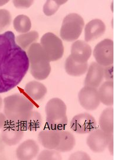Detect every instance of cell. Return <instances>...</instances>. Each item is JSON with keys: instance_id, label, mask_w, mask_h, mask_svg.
<instances>
[{"instance_id": "cell-32", "label": "cell", "mask_w": 114, "mask_h": 160, "mask_svg": "<svg viewBox=\"0 0 114 160\" xmlns=\"http://www.w3.org/2000/svg\"><path fill=\"white\" fill-rule=\"evenodd\" d=\"M9 2V1H6V0H1L0 1V7L3 6L4 5L6 4L7 3H8Z\"/></svg>"}, {"instance_id": "cell-10", "label": "cell", "mask_w": 114, "mask_h": 160, "mask_svg": "<svg viewBox=\"0 0 114 160\" xmlns=\"http://www.w3.org/2000/svg\"><path fill=\"white\" fill-rule=\"evenodd\" d=\"M81 107L87 111H95L100 105L98 90L95 88L85 86L78 94Z\"/></svg>"}, {"instance_id": "cell-8", "label": "cell", "mask_w": 114, "mask_h": 160, "mask_svg": "<svg viewBox=\"0 0 114 160\" xmlns=\"http://www.w3.org/2000/svg\"><path fill=\"white\" fill-rule=\"evenodd\" d=\"M113 139V135L106 133L101 129H95L87 136V143L93 152L101 153L105 150Z\"/></svg>"}, {"instance_id": "cell-22", "label": "cell", "mask_w": 114, "mask_h": 160, "mask_svg": "<svg viewBox=\"0 0 114 160\" xmlns=\"http://www.w3.org/2000/svg\"><path fill=\"white\" fill-rule=\"evenodd\" d=\"M38 38L39 34L38 32L33 30L17 36L16 42L22 50L26 51L33 44L36 43V42L38 40Z\"/></svg>"}, {"instance_id": "cell-27", "label": "cell", "mask_w": 114, "mask_h": 160, "mask_svg": "<svg viewBox=\"0 0 114 160\" xmlns=\"http://www.w3.org/2000/svg\"><path fill=\"white\" fill-rule=\"evenodd\" d=\"M38 160H62L59 152L56 149H47L42 151L37 158Z\"/></svg>"}, {"instance_id": "cell-15", "label": "cell", "mask_w": 114, "mask_h": 160, "mask_svg": "<svg viewBox=\"0 0 114 160\" xmlns=\"http://www.w3.org/2000/svg\"><path fill=\"white\" fill-rule=\"evenodd\" d=\"M106 31L105 23L100 19H93L88 22L85 28V39L86 42H93L101 37Z\"/></svg>"}, {"instance_id": "cell-30", "label": "cell", "mask_w": 114, "mask_h": 160, "mask_svg": "<svg viewBox=\"0 0 114 160\" xmlns=\"http://www.w3.org/2000/svg\"><path fill=\"white\" fill-rule=\"evenodd\" d=\"M69 160H91V157L86 152L77 151L71 155Z\"/></svg>"}, {"instance_id": "cell-33", "label": "cell", "mask_w": 114, "mask_h": 160, "mask_svg": "<svg viewBox=\"0 0 114 160\" xmlns=\"http://www.w3.org/2000/svg\"><path fill=\"white\" fill-rule=\"evenodd\" d=\"M2 105V98H1V97L0 96V110L1 109Z\"/></svg>"}, {"instance_id": "cell-25", "label": "cell", "mask_w": 114, "mask_h": 160, "mask_svg": "<svg viewBox=\"0 0 114 160\" xmlns=\"http://www.w3.org/2000/svg\"><path fill=\"white\" fill-rule=\"evenodd\" d=\"M67 1L48 0L43 6V12L47 16H52L58 11L59 7L64 4Z\"/></svg>"}, {"instance_id": "cell-7", "label": "cell", "mask_w": 114, "mask_h": 160, "mask_svg": "<svg viewBox=\"0 0 114 160\" xmlns=\"http://www.w3.org/2000/svg\"><path fill=\"white\" fill-rule=\"evenodd\" d=\"M114 42L106 38L98 43L93 50V54L97 63L103 67L114 64Z\"/></svg>"}, {"instance_id": "cell-29", "label": "cell", "mask_w": 114, "mask_h": 160, "mask_svg": "<svg viewBox=\"0 0 114 160\" xmlns=\"http://www.w3.org/2000/svg\"><path fill=\"white\" fill-rule=\"evenodd\" d=\"M103 78L107 81L114 80V68L113 65L103 67Z\"/></svg>"}, {"instance_id": "cell-5", "label": "cell", "mask_w": 114, "mask_h": 160, "mask_svg": "<svg viewBox=\"0 0 114 160\" xmlns=\"http://www.w3.org/2000/svg\"><path fill=\"white\" fill-rule=\"evenodd\" d=\"M85 22L80 15L71 13L64 18L60 28L61 38L66 42L76 41L81 35Z\"/></svg>"}, {"instance_id": "cell-21", "label": "cell", "mask_w": 114, "mask_h": 160, "mask_svg": "<svg viewBox=\"0 0 114 160\" xmlns=\"http://www.w3.org/2000/svg\"><path fill=\"white\" fill-rule=\"evenodd\" d=\"M60 133V144L56 150L62 152L71 151L76 144V140L74 135L71 132L65 130H61Z\"/></svg>"}, {"instance_id": "cell-19", "label": "cell", "mask_w": 114, "mask_h": 160, "mask_svg": "<svg viewBox=\"0 0 114 160\" xmlns=\"http://www.w3.org/2000/svg\"><path fill=\"white\" fill-rule=\"evenodd\" d=\"M99 127L105 132L113 135L114 132V109L108 108L102 112L99 120Z\"/></svg>"}, {"instance_id": "cell-18", "label": "cell", "mask_w": 114, "mask_h": 160, "mask_svg": "<svg viewBox=\"0 0 114 160\" xmlns=\"http://www.w3.org/2000/svg\"><path fill=\"white\" fill-rule=\"evenodd\" d=\"M98 94L100 101L106 106L114 105V82L106 81L101 85Z\"/></svg>"}, {"instance_id": "cell-24", "label": "cell", "mask_w": 114, "mask_h": 160, "mask_svg": "<svg viewBox=\"0 0 114 160\" xmlns=\"http://www.w3.org/2000/svg\"><path fill=\"white\" fill-rule=\"evenodd\" d=\"M42 117L39 112L33 111L29 119L25 125L24 130L30 131H36L41 128L42 125Z\"/></svg>"}, {"instance_id": "cell-16", "label": "cell", "mask_w": 114, "mask_h": 160, "mask_svg": "<svg viewBox=\"0 0 114 160\" xmlns=\"http://www.w3.org/2000/svg\"><path fill=\"white\" fill-rule=\"evenodd\" d=\"M85 78V86L97 88L103 79V67L97 62H92L87 69Z\"/></svg>"}, {"instance_id": "cell-2", "label": "cell", "mask_w": 114, "mask_h": 160, "mask_svg": "<svg viewBox=\"0 0 114 160\" xmlns=\"http://www.w3.org/2000/svg\"><path fill=\"white\" fill-rule=\"evenodd\" d=\"M34 108L32 102L20 93L7 96L4 99V112L7 122L23 130Z\"/></svg>"}, {"instance_id": "cell-23", "label": "cell", "mask_w": 114, "mask_h": 160, "mask_svg": "<svg viewBox=\"0 0 114 160\" xmlns=\"http://www.w3.org/2000/svg\"><path fill=\"white\" fill-rule=\"evenodd\" d=\"M13 26L17 32L26 33L29 32L32 28V22L28 17L26 15H19L14 18Z\"/></svg>"}, {"instance_id": "cell-14", "label": "cell", "mask_w": 114, "mask_h": 160, "mask_svg": "<svg viewBox=\"0 0 114 160\" xmlns=\"http://www.w3.org/2000/svg\"><path fill=\"white\" fill-rule=\"evenodd\" d=\"M39 150V146L34 140L27 139L17 148V157L20 160H32L37 156Z\"/></svg>"}, {"instance_id": "cell-4", "label": "cell", "mask_w": 114, "mask_h": 160, "mask_svg": "<svg viewBox=\"0 0 114 160\" xmlns=\"http://www.w3.org/2000/svg\"><path fill=\"white\" fill-rule=\"evenodd\" d=\"M46 120L48 129L53 130H65L68 119L67 107L65 102L57 98L49 100L45 107Z\"/></svg>"}, {"instance_id": "cell-13", "label": "cell", "mask_w": 114, "mask_h": 160, "mask_svg": "<svg viewBox=\"0 0 114 160\" xmlns=\"http://www.w3.org/2000/svg\"><path fill=\"white\" fill-rule=\"evenodd\" d=\"M38 141L45 148L56 149L60 144V131L50 129L42 130L38 133Z\"/></svg>"}, {"instance_id": "cell-12", "label": "cell", "mask_w": 114, "mask_h": 160, "mask_svg": "<svg viewBox=\"0 0 114 160\" xmlns=\"http://www.w3.org/2000/svg\"><path fill=\"white\" fill-rule=\"evenodd\" d=\"M92 54V48L89 44L83 40H76L72 44L71 56L79 63H87Z\"/></svg>"}, {"instance_id": "cell-9", "label": "cell", "mask_w": 114, "mask_h": 160, "mask_svg": "<svg viewBox=\"0 0 114 160\" xmlns=\"http://www.w3.org/2000/svg\"><path fill=\"white\" fill-rule=\"evenodd\" d=\"M70 127L76 133L86 134L91 132L97 128V122L94 117L89 113H82L72 118Z\"/></svg>"}, {"instance_id": "cell-28", "label": "cell", "mask_w": 114, "mask_h": 160, "mask_svg": "<svg viewBox=\"0 0 114 160\" xmlns=\"http://www.w3.org/2000/svg\"><path fill=\"white\" fill-rule=\"evenodd\" d=\"M14 7L17 8H28L33 4L34 1L32 0H14L12 1Z\"/></svg>"}, {"instance_id": "cell-26", "label": "cell", "mask_w": 114, "mask_h": 160, "mask_svg": "<svg viewBox=\"0 0 114 160\" xmlns=\"http://www.w3.org/2000/svg\"><path fill=\"white\" fill-rule=\"evenodd\" d=\"M12 17L10 11L0 9V33L4 32L11 25Z\"/></svg>"}, {"instance_id": "cell-17", "label": "cell", "mask_w": 114, "mask_h": 160, "mask_svg": "<svg viewBox=\"0 0 114 160\" xmlns=\"http://www.w3.org/2000/svg\"><path fill=\"white\" fill-rule=\"evenodd\" d=\"M24 91L31 99L34 101H38L43 99L47 90L43 83L37 81H31L26 84Z\"/></svg>"}, {"instance_id": "cell-20", "label": "cell", "mask_w": 114, "mask_h": 160, "mask_svg": "<svg viewBox=\"0 0 114 160\" xmlns=\"http://www.w3.org/2000/svg\"><path fill=\"white\" fill-rule=\"evenodd\" d=\"M66 72L70 76L79 77L84 75L88 69L87 63H79L72 58L71 55L66 60L65 64Z\"/></svg>"}, {"instance_id": "cell-6", "label": "cell", "mask_w": 114, "mask_h": 160, "mask_svg": "<svg viewBox=\"0 0 114 160\" xmlns=\"http://www.w3.org/2000/svg\"><path fill=\"white\" fill-rule=\"evenodd\" d=\"M40 45L49 62L61 59L64 54V46L62 40L54 33H45L41 38Z\"/></svg>"}, {"instance_id": "cell-11", "label": "cell", "mask_w": 114, "mask_h": 160, "mask_svg": "<svg viewBox=\"0 0 114 160\" xmlns=\"http://www.w3.org/2000/svg\"><path fill=\"white\" fill-rule=\"evenodd\" d=\"M1 129L2 141L8 146H14L18 144L22 138L25 131L18 127L7 122Z\"/></svg>"}, {"instance_id": "cell-3", "label": "cell", "mask_w": 114, "mask_h": 160, "mask_svg": "<svg viewBox=\"0 0 114 160\" xmlns=\"http://www.w3.org/2000/svg\"><path fill=\"white\" fill-rule=\"evenodd\" d=\"M26 52L33 78L38 80L47 79L51 72V66L40 44L34 43Z\"/></svg>"}, {"instance_id": "cell-1", "label": "cell", "mask_w": 114, "mask_h": 160, "mask_svg": "<svg viewBox=\"0 0 114 160\" xmlns=\"http://www.w3.org/2000/svg\"><path fill=\"white\" fill-rule=\"evenodd\" d=\"M28 69L27 52L17 44L13 32L0 34V93L18 85Z\"/></svg>"}, {"instance_id": "cell-31", "label": "cell", "mask_w": 114, "mask_h": 160, "mask_svg": "<svg viewBox=\"0 0 114 160\" xmlns=\"http://www.w3.org/2000/svg\"><path fill=\"white\" fill-rule=\"evenodd\" d=\"M7 123V119L4 114L0 113V129L3 128Z\"/></svg>"}]
</instances>
